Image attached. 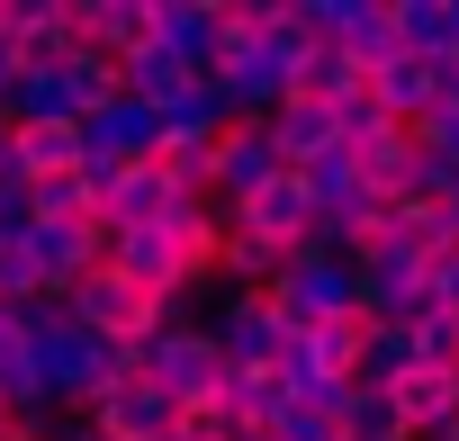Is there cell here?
Here are the masks:
<instances>
[{"instance_id": "obj_1", "label": "cell", "mask_w": 459, "mask_h": 441, "mask_svg": "<svg viewBox=\"0 0 459 441\" xmlns=\"http://www.w3.org/2000/svg\"><path fill=\"white\" fill-rule=\"evenodd\" d=\"M135 378H144V387H162L180 414H207V405L225 396V351L207 342V324L171 316V324H153V333L135 342Z\"/></svg>"}, {"instance_id": "obj_2", "label": "cell", "mask_w": 459, "mask_h": 441, "mask_svg": "<svg viewBox=\"0 0 459 441\" xmlns=\"http://www.w3.org/2000/svg\"><path fill=\"white\" fill-rule=\"evenodd\" d=\"M271 307H280V324L289 333H307V324H333V316H360V280H351V262L342 253H289L280 262V280L262 289Z\"/></svg>"}, {"instance_id": "obj_3", "label": "cell", "mask_w": 459, "mask_h": 441, "mask_svg": "<svg viewBox=\"0 0 459 441\" xmlns=\"http://www.w3.org/2000/svg\"><path fill=\"white\" fill-rule=\"evenodd\" d=\"M180 307H189V298H180ZM180 307H162V298H144V289H135L126 271H108V262H100V271H91V280H82V289L64 298V316H73L82 333H100V342H117V351H135V342H144L153 324H171Z\"/></svg>"}, {"instance_id": "obj_4", "label": "cell", "mask_w": 459, "mask_h": 441, "mask_svg": "<svg viewBox=\"0 0 459 441\" xmlns=\"http://www.w3.org/2000/svg\"><path fill=\"white\" fill-rule=\"evenodd\" d=\"M225 235H244V244H262V253H307L316 244V207H307V180L298 171H280L271 189H253L244 207H225Z\"/></svg>"}, {"instance_id": "obj_5", "label": "cell", "mask_w": 459, "mask_h": 441, "mask_svg": "<svg viewBox=\"0 0 459 441\" xmlns=\"http://www.w3.org/2000/svg\"><path fill=\"white\" fill-rule=\"evenodd\" d=\"M423 262H432V253H414V244H396V235H369V244L351 253L360 316H369V324H405V316H414V289H423Z\"/></svg>"}, {"instance_id": "obj_6", "label": "cell", "mask_w": 459, "mask_h": 441, "mask_svg": "<svg viewBox=\"0 0 459 441\" xmlns=\"http://www.w3.org/2000/svg\"><path fill=\"white\" fill-rule=\"evenodd\" d=\"M207 342L225 351V369H271L280 342H289V324H280V307H271L262 289H225V298L207 307Z\"/></svg>"}, {"instance_id": "obj_7", "label": "cell", "mask_w": 459, "mask_h": 441, "mask_svg": "<svg viewBox=\"0 0 459 441\" xmlns=\"http://www.w3.org/2000/svg\"><path fill=\"white\" fill-rule=\"evenodd\" d=\"M28 253H37L46 298H73L108 262V226H100V216H46V226H28Z\"/></svg>"}, {"instance_id": "obj_8", "label": "cell", "mask_w": 459, "mask_h": 441, "mask_svg": "<svg viewBox=\"0 0 459 441\" xmlns=\"http://www.w3.org/2000/svg\"><path fill=\"white\" fill-rule=\"evenodd\" d=\"M82 423H91L100 441H171V432H180V405H171L162 387H144V378H117L108 396L82 405Z\"/></svg>"}, {"instance_id": "obj_9", "label": "cell", "mask_w": 459, "mask_h": 441, "mask_svg": "<svg viewBox=\"0 0 459 441\" xmlns=\"http://www.w3.org/2000/svg\"><path fill=\"white\" fill-rule=\"evenodd\" d=\"M271 180H280V153H271L262 126H225V135H216V153H207V207H216V216L244 207V198L271 189Z\"/></svg>"}, {"instance_id": "obj_10", "label": "cell", "mask_w": 459, "mask_h": 441, "mask_svg": "<svg viewBox=\"0 0 459 441\" xmlns=\"http://www.w3.org/2000/svg\"><path fill=\"white\" fill-rule=\"evenodd\" d=\"M153 46H162L180 73H216V55H225V10H216V0H153Z\"/></svg>"}, {"instance_id": "obj_11", "label": "cell", "mask_w": 459, "mask_h": 441, "mask_svg": "<svg viewBox=\"0 0 459 441\" xmlns=\"http://www.w3.org/2000/svg\"><path fill=\"white\" fill-rule=\"evenodd\" d=\"M82 144L100 153V162H153L162 153V117L144 108V99H100V108H82Z\"/></svg>"}, {"instance_id": "obj_12", "label": "cell", "mask_w": 459, "mask_h": 441, "mask_svg": "<svg viewBox=\"0 0 459 441\" xmlns=\"http://www.w3.org/2000/svg\"><path fill=\"white\" fill-rule=\"evenodd\" d=\"M262 135H271L280 171H307V162L342 153V117H333V108H316V99H280V108L262 117Z\"/></svg>"}, {"instance_id": "obj_13", "label": "cell", "mask_w": 459, "mask_h": 441, "mask_svg": "<svg viewBox=\"0 0 459 441\" xmlns=\"http://www.w3.org/2000/svg\"><path fill=\"white\" fill-rule=\"evenodd\" d=\"M387 405L405 414V441H432L441 423H459V369L414 360V369H396V378H387Z\"/></svg>"}, {"instance_id": "obj_14", "label": "cell", "mask_w": 459, "mask_h": 441, "mask_svg": "<svg viewBox=\"0 0 459 441\" xmlns=\"http://www.w3.org/2000/svg\"><path fill=\"white\" fill-rule=\"evenodd\" d=\"M0 37L19 46V64H64L73 37V0H0Z\"/></svg>"}, {"instance_id": "obj_15", "label": "cell", "mask_w": 459, "mask_h": 441, "mask_svg": "<svg viewBox=\"0 0 459 441\" xmlns=\"http://www.w3.org/2000/svg\"><path fill=\"white\" fill-rule=\"evenodd\" d=\"M207 82L225 91V117H235V126H262V117H271V108L289 99V73H280V64H271L262 46H253V55H225V64H216Z\"/></svg>"}, {"instance_id": "obj_16", "label": "cell", "mask_w": 459, "mask_h": 441, "mask_svg": "<svg viewBox=\"0 0 459 441\" xmlns=\"http://www.w3.org/2000/svg\"><path fill=\"white\" fill-rule=\"evenodd\" d=\"M73 37L126 64L135 46H153V0H73Z\"/></svg>"}, {"instance_id": "obj_17", "label": "cell", "mask_w": 459, "mask_h": 441, "mask_svg": "<svg viewBox=\"0 0 459 441\" xmlns=\"http://www.w3.org/2000/svg\"><path fill=\"white\" fill-rule=\"evenodd\" d=\"M171 198H189V189H171L162 162H117V189H108V207H100V226H108V235H126V226H162Z\"/></svg>"}, {"instance_id": "obj_18", "label": "cell", "mask_w": 459, "mask_h": 441, "mask_svg": "<svg viewBox=\"0 0 459 441\" xmlns=\"http://www.w3.org/2000/svg\"><path fill=\"white\" fill-rule=\"evenodd\" d=\"M333 46L360 64V73H387L405 46H396V10L387 0H333Z\"/></svg>"}, {"instance_id": "obj_19", "label": "cell", "mask_w": 459, "mask_h": 441, "mask_svg": "<svg viewBox=\"0 0 459 441\" xmlns=\"http://www.w3.org/2000/svg\"><path fill=\"white\" fill-rule=\"evenodd\" d=\"M91 162V144H82V126H10V171L37 189V180H73Z\"/></svg>"}, {"instance_id": "obj_20", "label": "cell", "mask_w": 459, "mask_h": 441, "mask_svg": "<svg viewBox=\"0 0 459 441\" xmlns=\"http://www.w3.org/2000/svg\"><path fill=\"white\" fill-rule=\"evenodd\" d=\"M298 351H307V369H316L325 387H351V378H360V351H369V316L307 324V333H298Z\"/></svg>"}, {"instance_id": "obj_21", "label": "cell", "mask_w": 459, "mask_h": 441, "mask_svg": "<svg viewBox=\"0 0 459 441\" xmlns=\"http://www.w3.org/2000/svg\"><path fill=\"white\" fill-rule=\"evenodd\" d=\"M369 99H378V117L414 126V117L441 99V64H423V55H396L387 73H369Z\"/></svg>"}, {"instance_id": "obj_22", "label": "cell", "mask_w": 459, "mask_h": 441, "mask_svg": "<svg viewBox=\"0 0 459 441\" xmlns=\"http://www.w3.org/2000/svg\"><path fill=\"white\" fill-rule=\"evenodd\" d=\"M351 162H360V180H369L378 198H396V189H405V171H414V126H396V117L360 126V135H351Z\"/></svg>"}, {"instance_id": "obj_23", "label": "cell", "mask_w": 459, "mask_h": 441, "mask_svg": "<svg viewBox=\"0 0 459 441\" xmlns=\"http://www.w3.org/2000/svg\"><path fill=\"white\" fill-rule=\"evenodd\" d=\"M396 10V46L423 55V64H450L459 55V0H387Z\"/></svg>"}, {"instance_id": "obj_24", "label": "cell", "mask_w": 459, "mask_h": 441, "mask_svg": "<svg viewBox=\"0 0 459 441\" xmlns=\"http://www.w3.org/2000/svg\"><path fill=\"white\" fill-rule=\"evenodd\" d=\"M153 117H162V144H216L225 126H235V117H225V91H216L207 73H198V82H189L180 99H162Z\"/></svg>"}, {"instance_id": "obj_25", "label": "cell", "mask_w": 459, "mask_h": 441, "mask_svg": "<svg viewBox=\"0 0 459 441\" xmlns=\"http://www.w3.org/2000/svg\"><path fill=\"white\" fill-rule=\"evenodd\" d=\"M325 414H333L342 441H405V414L387 405V387H360V378H351V387L325 396Z\"/></svg>"}, {"instance_id": "obj_26", "label": "cell", "mask_w": 459, "mask_h": 441, "mask_svg": "<svg viewBox=\"0 0 459 441\" xmlns=\"http://www.w3.org/2000/svg\"><path fill=\"white\" fill-rule=\"evenodd\" d=\"M369 91V73L342 55V46H316L307 64H298V82H289V99H316V108H342V99H360Z\"/></svg>"}, {"instance_id": "obj_27", "label": "cell", "mask_w": 459, "mask_h": 441, "mask_svg": "<svg viewBox=\"0 0 459 441\" xmlns=\"http://www.w3.org/2000/svg\"><path fill=\"white\" fill-rule=\"evenodd\" d=\"M117 73H126V99H144V108H162V99H180V91L198 82V73H180V64H171L162 46H135V55H126Z\"/></svg>"}, {"instance_id": "obj_28", "label": "cell", "mask_w": 459, "mask_h": 441, "mask_svg": "<svg viewBox=\"0 0 459 441\" xmlns=\"http://www.w3.org/2000/svg\"><path fill=\"white\" fill-rule=\"evenodd\" d=\"M396 369H414V324H369V351H360V387H387Z\"/></svg>"}, {"instance_id": "obj_29", "label": "cell", "mask_w": 459, "mask_h": 441, "mask_svg": "<svg viewBox=\"0 0 459 441\" xmlns=\"http://www.w3.org/2000/svg\"><path fill=\"white\" fill-rule=\"evenodd\" d=\"M28 298H46V280H37V253L19 226V235H0V307H28Z\"/></svg>"}, {"instance_id": "obj_30", "label": "cell", "mask_w": 459, "mask_h": 441, "mask_svg": "<svg viewBox=\"0 0 459 441\" xmlns=\"http://www.w3.org/2000/svg\"><path fill=\"white\" fill-rule=\"evenodd\" d=\"M414 360L459 369V316H414Z\"/></svg>"}, {"instance_id": "obj_31", "label": "cell", "mask_w": 459, "mask_h": 441, "mask_svg": "<svg viewBox=\"0 0 459 441\" xmlns=\"http://www.w3.org/2000/svg\"><path fill=\"white\" fill-rule=\"evenodd\" d=\"M414 144H423V153H441V162H459V99L423 108V117H414Z\"/></svg>"}, {"instance_id": "obj_32", "label": "cell", "mask_w": 459, "mask_h": 441, "mask_svg": "<svg viewBox=\"0 0 459 441\" xmlns=\"http://www.w3.org/2000/svg\"><path fill=\"white\" fill-rule=\"evenodd\" d=\"M271 441H342V432H333V414H325V405H289V414L271 423Z\"/></svg>"}, {"instance_id": "obj_33", "label": "cell", "mask_w": 459, "mask_h": 441, "mask_svg": "<svg viewBox=\"0 0 459 441\" xmlns=\"http://www.w3.org/2000/svg\"><path fill=\"white\" fill-rule=\"evenodd\" d=\"M441 226H450V244H459V171H450V189H441Z\"/></svg>"}, {"instance_id": "obj_34", "label": "cell", "mask_w": 459, "mask_h": 441, "mask_svg": "<svg viewBox=\"0 0 459 441\" xmlns=\"http://www.w3.org/2000/svg\"><path fill=\"white\" fill-rule=\"evenodd\" d=\"M19 73H28V64H19V46H10V37H0V91H10Z\"/></svg>"}, {"instance_id": "obj_35", "label": "cell", "mask_w": 459, "mask_h": 441, "mask_svg": "<svg viewBox=\"0 0 459 441\" xmlns=\"http://www.w3.org/2000/svg\"><path fill=\"white\" fill-rule=\"evenodd\" d=\"M0 171H10V126H0Z\"/></svg>"}, {"instance_id": "obj_36", "label": "cell", "mask_w": 459, "mask_h": 441, "mask_svg": "<svg viewBox=\"0 0 459 441\" xmlns=\"http://www.w3.org/2000/svg\"><path fill=\"white\" fill-rule=\"evenodd\" d=\"M432 441H459V423H441V432H432Z\"/></svg>"}, {"instance_id": "obj_37", "label": "cell", "mask_w": 459, "mask_h": 441, "mask_svg": "<svg viewBox=\"0 0 459 441\" xmlns=\"http://www.w3.org/2000/svg\"><path fill=\"white\" fill-rule=\"evenodd\" d=\"M0 441H10V405H0Z\"/></svg>"}, {"instance_id": "obj_38", "label": "cell", "mask_w": 459, "mask_h": 441, "mask_svg": "<svg viewBox=\"0 0 459 441\" xmlns=\"http://www.w3.org/2000/svg\"><path fill=\"white\" fill-rule=\"evenodd\" d=\"M235 441H244V432H235Z\"/></svg>"}]
</instances>
